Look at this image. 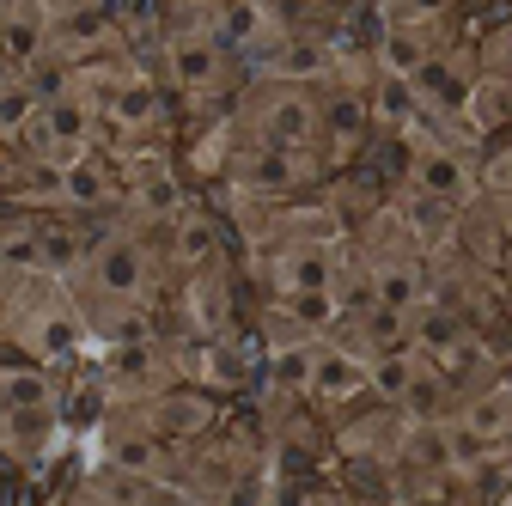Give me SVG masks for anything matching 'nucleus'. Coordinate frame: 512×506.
Listing matches in <instances>:
<instances>
[{
	"label": "nucleus",
	"mask_w": 512,
	"mask_h": 506,
	"mask_svg": "<svg viewBox=\"0 0 512 506\" xmlns=\"http://www.w3.org/2000/svg\"><path fill=\"white\" fill-rule=\"evenodd\" d=\"M61 196L68 202H104V171L92 159H61Z\"/></svg>",
	"instance_id": "10"
},
{
	"label": "nucleus",
	"mask_w": 512,
	"mask_h": 506,
	"mask_svg": "<svg viewBox=\"0 0 512 506\" xmlns=\"http://www.w3.org/2000/svg\"><path fill=\"white\" fill-rule=\"evenodd\" d=\"M506 427H512V397L494 391V397H482V403L470 409V433H464V439H500Z\"/></svg>",
	"instance_id": "11"
},
{
	"label": "nucleus",
	"mask_w": 512,
	"mask_h": 506,
	"mask_svg": "<svg viewBox=\"0 0 512 506\" xmlns=\"http://www.w3.org/2000/svg\"><path fill=\"white\" fill-rule=\"evenodd\" d=\"M330 129H336L342 141H354V135L366 129V104H360V98H336V104H330Z\"/></svg>",
	"instance_id": "17"
},
{
	"label": "nucleus",
	"mask_w": 512,
	"mask_h": 506,
	"mask_svg": "<svg viewBox=\"0 0 512 506\" xmlns=\"http://www.w3.org/2000/svg\"><path fill=\"white\" fill-rule=\"evenodd\" d=\"M317 68H324V49H311V43H293L281 55V74H317Z\"/></svg>",
	"instance_id": "20"
},
{
	"label": "nucleus",
	"mask_w": 512,
	"mask_h": 506,
	"mask_svg": "<svg viewBox=\"0 0 512 506\" xmlns=\"http://www.w3.org/2000/svg\"><path fill=\"white\" fill-rule=\"evenodd\" d=\"M366 385H378L384 397H409V391H415V366H409L403 354H391V360H378V366L366 372Z\"/></svg>",
	"instance_id": "12"
},
{
	"label": "nucleus",
	"mask_w": 512,
	"mask_h": 506,
	"mask_svg": "<svg viewBox=\"0 0 512 506\" xmlns=\"http://www.w3.org/2000/svg\"><path fill=\"white\" fill-rule=\"evenodd\" d=\"M263 25H269V13H256V7H232V13H220V43H250Z\"/></svg>",
	"instance_id": "14"
},
{
	"label": "nucleus",
	"mask_w": 512,
	"mask_h": 506,
	"mask_svg": "<svg viewBox=\"0 0 512 506\" xmlns=\"http://www.w3.org/2000/svg\"><path fill=\"white\" fill-rule=\"evenodd\" d=\"M98 281H104V293H135L141 287V250L135 244H104Z\"/></svg>",
	"instance_id": "7"
},
{
	"label": "nucleus",
	"mask_w": 512,
	"mask_h": 506,
	"mask_svg": "<svg viewBox=\"0 0 512 506\" xmlns=\"http://www.w3.org/2000/svg\"><path fill=\"white\" fill-rule=\"evenodd\" d=\"M0 403H7V409H31V403H43V385H37V378H0Z\"/></svg>",
	"instance_id": "18"
},
{
	"label": "nucleus",
	"mask_w": 512,
	"mask_h": 506,
	"mask_svg": "<svg viewBox=\"0 0 512 506\" xmlns=\"http://www.w3.org/2000/svg\"><path fill=\"white\" fill-rule=\"evenodd\" d=\"M372 293H378V311L403 318V311H415V305H421V275H415L409 263H391V269H378Z\"/></svg>",
	"instance_id": "5"
},
{
	"label": "nucleus",
	"mask_w": 512,
	"mask_h": 506,
	"mask_svg": "<svg viewBox=\"0 0 512 506\" xmlns=\"http://www.w3.org/2000/svg\"><path fill=\"white\" fill-rule=\"evenodd\" d=\"M116 116H122V122H147V116H153V92H141V86L122 92V98H116Z\"/></svg>",
	"instance_id": "21"
},
{
	"label": "nucleus",
	"mask_w": 512,
	"mask_h": 506,
	"mask_svg": "<svg viewBox=\"0 0 512 506\" xmlns=\"http://www.w3.org/2000/svg\"><path fill=\"white\" fill-rule=\"evenodd\" d=\"M7 86H13V61H7V55H0V92H7Z\"/></svg>",
	"instance_id": "22"
},
{
	"label": "nucleus",
	"mask_w": 512,
	"mask_h": 506,
	"mask_svg": "<svg viewBox=\"0 0 512 506\" xmlns=\"http://www.w3.org/2000/svg\"><path fill=\"white\" fill-rule=\"evenodd\" d=\"M177 250H183V263H202L208 250H214V226H208V220H183V232H177Z\"/></svg>",
	"instance_id": "16"
},
{
	"label": "nucleus",
	"mask_w": 512,
	"mask_h": 506,
	"mask_svg": "<svg viewBox=\"0 0 512 506\" xmlns=\"http://www.w3.org/2000/svg\"><path fill=\"white\" fill-rule=\"evenodd\" d=\"M287 293H330V257L324 250H299L293 269H281Z\"/></svg>",
	"instance_id": "9"
},
{
	"label": "nucleus",
	"mask_w": 512,
	"mask_h": 506,
	"mask_svg": "<svg viewBox=\"0 0 512 506\" xmlns=\"http://www.w3.org/2000/svg\"><path fill=\"white\" fill-rule=\"evenodd\" d=\"M0 55L7 61H37L43 55V13H7L0 19Z\"/></svg>",
	"instance_id": "6"
},
{
	"label": "nucleus",
	"mask_w": 512,
	"mask_h": 506,
	"mask_svg": "<svg viewBox=\"0 0 512 506\" xmlns=\"http://www.w3.org/2000/svg\"><path fill=\"white\" fill-rule=\"evenodd\" d=\"M43 135H49L55 147H80V141H86V104L55 98V104L43 110Z\"/></svg>",
	"instance_id": "8"
},
{
	"label": "nucleus",
	"mask_w": 512,
	"mask_h": 506,
	"mask_svg": "<svg viewBox=\"0 0 512 506\" xmlns=\"http://www.w3.org/2000/svg\"><path fill=\"white\" fill-rule=\"evenodd\" d=\"M500 177H506V183H512V153H506V165H500Z\"/></svg>",
	"instance_id": "23"
},
{
	"label": "nucleus",
	"mask_w": 512,
	"mask_h": 506,
	"mask_svg": "<svg viewBox=\"0 0 512 506\" xmlns=\"http://www.w3.org/2000/svg\"><path fill=\"white\" fill-rule=\"evenodd\" d=\"M317 135V110L299 98V92H281L275 104H269V147H305Z\"/></svg>",
	"instance_id": "2"
},
{
	"label": "nucleus",
	"mask_w": 512,
	"mask_h": 506,
	"mask_svg": "<svg viewBox=\"0 0 512 506\" xmlns=\"http://www.w3.org/2000/svg\"><path fill=\"white\" fill-rule=\"evenodd\" d=\"M31 110H37V98H31L25 86H7V92H0V135L25 129V122H31Z\"/></svg>",
	"instance_id": "15"
},
{
	"label": "nucleus",
	"mask_w": 512,
	"mask_h": 506,
	"mask_svg": "<svg viewBox=\"0 0 512 506\" xmlns=\"http://www.w3.org/2000/svg\"><path fill=\"white\" fill-rule=\"evenodd\" d=\"M305 391H317V397L342 403V397L366 391V372H360L348 354H311V385H305Z\"/></svg>",
	"instance_id": "3"
},
{
	"label": "nucleus",
	"mask_w": 512,
	"mask_h": 506,
	"mask_svg": "<svg viewBox=\"0 0 512 506\" xmlns=\"http://www.w3.org/2000/svg\"><path fill=\"white\" fill-rule=\"evenodd\" d=\"M244 177H250V189H287V183H293L299 171H293V159H287L281 147H269V153L256 159V165H250Z\"/></svg>",
	"instance_id": "13"
},
{
	"label": "nucleus",
	"mask_w": 512,
	"mask_h": 506,
	"mask_svg": "<svg viewBox=\"0 0 512 506\" xmlns=\"http://www.w3.org/2000/svg\"><path fill=\"white\" fill-rule=\"evenodd\" d=\"M214 74H220V43L214 37H177L171 43V80L177 86L202 92V86H214Z\"/></svg>",
	"instance_id": "1"
},
{
	"label": "nucleus",
	"mask_w": 512,
	"mask_h": 506,
	"mask_svg": "<svg viewBox=\"0 0 512 506\" xmlns=\"http://www.w3.org/2000/svg\"><path fill=\"white\" fill-rule=\"evenodd\" d=\"M378 110L391 116V122H409V110H415V98H409V80H391L384 86V98H378Z\"/></svg>",
	"instance_id": "19"
},
{
	"label": "nucleus",
	"mask_w": 512,
	"mask_h": 506,
	"mask_svg": "<svg viewBox=\"0 0 512 506\" xmlns=\"http://www.w3.org/2000/svg\"><path fill=\"white\" fill-rule=\"evenodd\" d=\"M415 177H421V196H433V202H458L464 189H470L464 165H458L452 153H439V147H433V153H421V171H415Z\"/></svg>",
	"instance_id": "4"
}]
</instances>
